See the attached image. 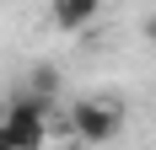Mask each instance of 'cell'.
<instances>
[{
    "label": "cell",
    "mask_w": 156,
    "mask_h": 150,
    "mask_svg": "<svg viewBox=\"0 0 156 150\" xmlns=\"http://www.w3.org/2000/svg\"><path fill=\"white\" fill-rule=\"evenodd\" d=\"M54 118H59V113H54V102H48V97L22 91V97L0 113V129H5L11 150H43V145H48V123H54Z\"/></svg>",
    "instance_id": "cell-1"
},
{
    "label": "cell",
    "mask_w": 156,
    "mask_h": 150,
    "mask_svg": "<svg viewBox=\"0 0 156 150\" xmlns=\"http://www.w3.org/2000/svg\"><path fill=\"white\" fill-rule=\"evenodd\" d=\"M59 123L81 139V145H113V139L124 134V107L92 97V102H70V107L59 113Z\"/></svg>",
    "instance_id": "cell-2"
},
{
    "label": "cell",
    "mask_w": 156,
    "mask_h": 150,
    "mask_svg": "<svg viewBox=\"0 0 156 150\" xmlns=\"http://www.w3.org/2000/svg\"><path fill=\"white\" fill-rule=\"evenodd\" d=\"M48 11H54V22H59L65 32H81V27H92V22H97L102 0H54Z\"/></svg>",
    "instance_id": "cell-3"
},
{
    "label": "cell",
    "mask_w": 156,
    "mask_h": 150,
    "mask_svg": "<svg viewBox=\"0 0 156 150\" xmlns=\"http://www.w3.org/2000/svg\"><path fill=\"white\" fill-rule=\"evenodd\" d=\"M22 91H32V97H48V102H54V64H38V70L27 75V86Z\"/></svg>",
    "instance_id": "cell-4"
},
{
    "label": "cell",
    "mask_w": 156,
    "mask_h": 150,
    "mask_svg": "<svg viewBox=\"0 0 156 150\" xmlns=\"http://www.w3.org/2000/svg\"><path fill=\"white\" fill-rule=\"evenodd\" d=\"M140 32H145V43H156V11H151V16L140 22Z\"/></svg>",
    "instance_id": "cell-5"
},
{
    "label": "cell",
    "mask_w": 156,
    "mask_h": 150,
    "mask_svg": "<svg viewBox=\"0 0 156 150\" xmlns=\"http://www.w3.org/2000/svg\"><path fill=\"white\" fill-rule=\"evenodd\" d=\"M0 150H11V139H5V129H0Z\"/></svg>",
    "instance_id": "cell-6"
}]
</instances>
